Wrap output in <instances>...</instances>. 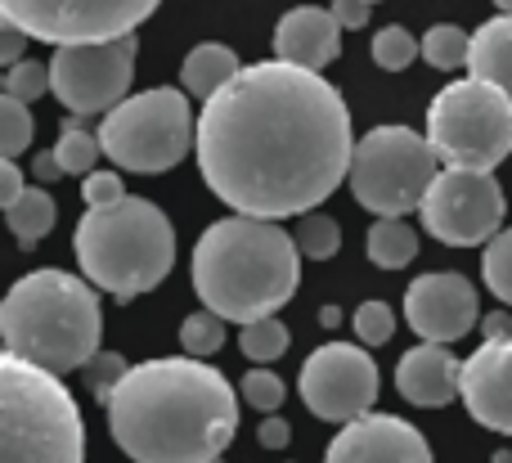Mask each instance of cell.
<instances>
[{
	"label": "cell",
	"mask_w": 512,
	"mask_h": 463,
	"mask_svg": "<svg viewBox=\"0 0 512 463\" xmlns=\"http://www.w3.org/2000/svg\"><path fill=\"white\" fill-rule=\"evenodd\" d=\"M198 171L234 216H306L351 176L346 99L283 59L243 68L198 113Z\"/></svg>",
	"instance_id": "6da1fadb"
},
{
	"label": "cell",
	"mask_w": 512,
	"mask_h": 463,
	"mask_svg": "<svg viewBox=\"0 0 512 463\" xmlns=\"http://www.w3.org/2000/svg\"><path fill=\"white\" fill-rule=\"evenodd\" d=\"M108 428L135 463H221L239 432V392L194 356H158L113 392Z\"/></svg>",
	"instance_id": "7a4b0ae2"
},
{
	"label": "cell",
	"mask_w": 512,
	"mask_h": 463,
	"mask_svg": "<svg viewBox=\"0 0 512 463\" xmlns=\"http://www.w3.org/2000/svg\"><path fill=\"white\" fill-rule=\"evenodd\" d=\"M301 284V248L283 225L225 216L194 243V293L225 324L270 320Z\"/></svg>",
	"instance_id": "3957f363"
},
{
	"label": "cell",
	"mask_w": 512,
	"mask_h": 463,
	"mask_svg": "<svg viewBox=\"0 0 512 463\" xmlns=\"http://www.w3.org/2000/svg\"><path fill=\"white\" fill-rule=\"evenodd\" d=\"M99 329H104V315H99L95 288L68 270H32L9 288L0 306L5 351L50 374L86 369L99 351Z\"/></svg>",
	"instance_id": "277c9868"
},
{
	"label": "cell",
	"mask_w": 512,
	"mask_h": 463,
	"mask_svg": "<svg viewBox=\"0 0 512 463\" xmlns=\"http://www.w3.org/2000/svg\"><path fill=\"white\" fill-rule=\"evenodd\" d=\"M77 261L95 288L113 302L153 293L176 266V230L149 198L126 194L113 207H90L77 225Z\"/></svg>",
	"instance_id": "5b68a950"
},
{
	"label": "cell",
	"mask_w": 512,
	"mask_h": 463,
	"mask_svg": "<svg viewBox=\"0 0 512 463\" xmlns=\"http://www.w3.org/2000/svg\"><path fill=\"white\" fill-rule=\"evenodd\" d=\"M0 463H86V423L59 374L0 356Z\"/></svg>",
	"instance_id": "8992f818"
},
{
	"label": "cell",
	"mask_w": 512,
	"mask_h": 463,
	"mask_svg": "<svg viewBox=\"0 0 512 463\" xmlns=\"http://www.w3.org/2000/svg\"><path fill=\"white\" fill-rule=\"evenodd\" d=\"M99 144H104L108 162H117L122 171L158 176V171H171L198 144V117L189 108L185 90H140L99 122Z\"/></svg>",
	"instance_id": "52a82bcc"
},
{
	"label": "cell",
	"mask_w": 512,
	"mask_h": 463,
	"mask_svg": "<svg viewBox=\"0 0 512 463\" xmlns=\"http://www.w3.org/2000/svg\"><path fill=\"white\" fill-rule=\"evenodd\" d=\"M427 140L445 167L495 171L512 153V99L481 77L450 81L427 108Z\"/></svg>",
	"instance_id": "ba28073f"
},
{
	"label": "cell",
	"mask_w": 512,
	"mask_h": 463,
	"mask_svg": "<svg viewBox=\"0 0 512 463\" xmlns=\"http://www.w3.org/2000/svg\"><path fill=\"white\" fill-rule=\"evenodd\" d=\"M436 149L427 135L409 131V126H373L360 144H355L351 158V194L364 212L396 216L405 221L409 212H418L432 189V180L441 176L436 171Z\"/></svg>",
	"instance_id": "9c48e42d"
},
{
	"label": "cell",
	"mask_w": 512,
	"mask_h": 463,
	"mask_svg": "<svg viewBox=\"0 0 512 463\" xmlns=\"http://www.w3.org/2000/svg\"><path fill=\"white\" fill-rule=\"evenodd\" d=\"M162 0H0V18L45 45H99L135 36Z\"/></svg>",
	"instance_id": "30bf717a"
},
{
	"label": "cell",
	"mask_w": 512,
	"mask_h": 463,
	"mask_svg": "<svg viewBox=\"0 0 512 463\" xmlns=\"http://www.w3.org/2000/svg\"><path fill=\"white\" fill-rule=\"evenodd\" d=\"M135 36L99 45H59L50 59V95L68 108L72 117L113 113L126 104V90L135 77Z\"/></svg>",
	"instance_id": "8fae6325"
},
{
	"label": "cell",
	"mask_w": 512,
	"mask_h": 463,
	"mask_svg": "<svg viewBox=\"0 0 512 463\" xmlns=\"http://www.w3.org/2000/svg\"><path fill=\"white\" fill-rule=\"evenodd\" d=\"M504 212L508 203L499 180L490 171H459V167H445L427 189L423 207H418L427 234L450 243V248L490 243L504 230Z\"/></svg>",
	"instance_id": "7c38bea8"
},
{
	"label": "cell",
	"mask_w": 512,
	"mask_h": 463,
	"mask_svg": "<svg viewBox=\"0 0 512 463\" xmlns=\"http://www.w3.org/2000/svg\"><path fill=\"white\" fill-rule=\"evenodd\" d=\"M301 401L324 423H360L378 405V365L360 342H324L301 365Z\"/></svg>",
	"instance_id": "4fadbf2b"
},
{
	"label": "cell",
	"mask_w": 512,
	"mask_h": 463,
	"mask_svg": "<svg viewBox=\"0 0 512 463\" xmlns=\"http://www.w3.org/2000/svg\"><path fill=\"white\" fill-rule=\"evenodd\" d=\"M405 320L423 342H450L468 338L472 324L481 320L477 288L454 270H436V275H418L405 288Z\"/></svg>",
	"instance_id": "5bb4252c"
},
{
	"label": "cell",
	"mask_w": 512,
	"mask_h": 463,
	"mask_svg": "<svg viewBox=\"0 0 512 463\" xmlns=\"http://www.w3.org/2000/svg\"><path fill=\"white\" fill-rule=\"evenodd\" d=\"M324 463H436V459L414 423L396 419V414H369L360 423H346L328 441Z\"/></svg>",
	"instance_id": "9a60e30c"
},
{
	"label": "cell",
	"mask_w": 512,
	"mask_h": 463,
	"mask_svg": "<svg viewBox=\"0 0 512 463\" xmlns=\"http://www.w3.org/2000/svg\"><path fill=\"white\" fill-rule=\"evenodd\" d=\"M463 405L481 428L512 437V338L486 342L463 360Z\"/></svg>",
	"instance_id": "2e32d148"
},
{
	"label": "cell",
	"mask_w": 512,
	"mask_h": 463,
	"mask_svg": "<svg viewBox=\"0 0 512 463\" xmlns=\"http://www.w3.org/2000/svg\"><path fill=\"white\" fill-rule=\"evenodd\" d=\"M274 54L292 68L324 72L328 63L342 54V23L333 18V9L319 5H297L274 23Z\"/></svg>",
	"instance_id": "e0dca14e"
},
{
	"label": "cell",
	"mask_w": 512,
	"mask_h": 463,
	"mask_svg": "<svg viewBox=\"0 0 512 463\" xmlns=\"http://www.w3.org/2000/svg\"><path fill=\"white\" fill-rule=\"evenodd\" d=\"M396 392L409 405H423V410H441L454 396H463V360L454 356L441 342H418L400 356L396 369Z\"/></svg>",
	"instance_id": "ac0fdd59"
},
{
	"label": "cell",
	"mask_w": 512,
	"mask_h": 463,
	"mask_svg": "<svg viewBox=\"0 0 512 463\" xmlns=\"http://www.w3.org/2000/svg\"><path fill=\"white\" fill-rule=\"evenodd\" d=\"M239 72H243L239 54H234L230 45H221V41L194 45V50L185 54V63H180V81H185V95L203 99V104H207L212 95H221V90L230 86Z\"/></svg>",
	"instance_id": "d6986e66"
},
{
	"label": "cell",
	"mask_w": 512,
	"mask_h": 463,
	"mask_svg": "<svg viewBox=\"0 0 512 463\" xmlns=\"http://www.w3.org/2000/svg\"><path fill=\"white\" fill-rule=\"evenodd\" d=\"M472 77L490 81L512 99V14H499L472 32Z\"/></svg>",
	"instance_id": "ffe728a7"
},
{
	"label": "cell",
	"mask_w": 512,
	"mask_h": 463,
	"mask_svg": "<svg viewBox=\"0 0 512 463\" xmlns=\"http://www.w3.org/2000/svg\"><path fill=\"white\" fill-rule=\"evenodd\" d=\"M369 261L378 270H405L409 261L418 257V230L405 221H396V216H382L378 225L369 230Z\"/></svg>",
	"instance_id": "44dd1931"
},
{
	"label": "cell",
	"mask_w": 512,
	"mask_h": 463,
	"mask_svg": "<svg viewBox=\"0 0 512 463\" xmlns=\"http://www.w3.org/2000/svg\"><path fill=\"white\" fill-rule=\"evenodd\" d=\"M54 216H59L54 198L45 194L41 185H27V194L18 198L14 207H9L5 221H9V230H14V239L23 243V248H36V243H41L45 234L54 230Z\"/></svg>",
	"instance_id": "7402d4cb"
},
{
	"label": "cell",
	"mask_w": 512,
	"mask_h": 463,
	"mask_svg": "<svg viewBox=\"0 0 512 463\" xmlns=\"http://www.w3.org/2000/svg\"><path fill=\"white\" fill-rule=\"evenodd\" d=\"M99 153H104L99 131H86V126H81V117H72V113L63 117L59 140H54V158H59L63 176H95Z\"/></svg>",
	"instance_id": "603a6c76"
},
{
	"label": "cell",
	"mask_w": 512,
	"mask_h": 463,
	"mask_svg": "<svg viewBox=\"0 0 512 463\" xmlns=\"http://www.w3.org/2000/svg\"><path fill=\"white\" fill-rule=\"evenodd\" d=\"M292 239H297L301 257L328 261V257H337V248H342V225H337L328 212H306V216H297V225H292Z\"/></svg>",
	"instance_id": "cb8c5ba5"
},
{
	"label": "cell",
	"mask_w": 512,
	"mask_h": 463,
	"mask_svg": "<svg viewBox=\"0 0 512 463\" xmlns=\"http://www.w3.org/2000/svg\"><path fill=\"white\" fill-rule=\"evenodd\" d=\"M288 347H292V333H288V324H283L279 315L256 320V324H243L239 329V351L252 360V365H270V360H279Z\"/></svg>",
	"instance_id": "d4e9b609"
},
{
	"label": "cell",
	"mask_w": 512,
	"mask_h": 463,
	"mask_svg": "<svg viewBox=\"0 0 512 463\" xmlns=\"http://www.w3.org/2000/svg\"><path fill=\"white\" fill-rule=\"evenodd\" d=\"M423 59L432 63V68H441V72L463 68V63L472 59V36L463 32V27H454V23L427 27V36H423Z\"/></svg>",
	"instance_id": "484cf974"
},
{
	"label": "cell",
	"mask_w": 512,
	"mask_h": 463,
	"mask_svg": "<svg viewBox=\"0 0 512 463\" xmlns=\"http://www.w3.org/2000/svg\"><path fill=\"white\" fill-rule=\"evenodd\" d=\"M221 342H225V320L216 311H207V306L180 320V347H185V356L207 360L221 351Z\"/></svg>",
	"instance_id": "4316f807"
},
{
	"label": "cell",
	"mask_w": 512,
	"mask_h": 463,
	"mask_svg": "<svg viewBox=\"0 0 512 463\" xmlns=\"http://www.w3.org/2000/svg\"><path fill=\"white\" fill-rule=\"evenodd\" d=\"M36 140V122L32 113H27V104H18V99H0V158H14L18 153H27Z\"/></svg>",
	"instance_id": "83f0119b"
},
{
	"label": "cell",
	"mask_w": 512,
	"mask_h": 463,
	"mask_svg": "<svg viewBox=\"0 0 512 463\" xmlns=\"http://www.w3.org/2000/svg\"><path fill=\"white\" fill-rule=\"evenodd\" d=\"M481 275H486V288L499 297L504 306H512V230H499L495 239L481 252Z\"/></svg>",
	"instance_id": "f1b7e54d"
},
{
	"label": "cell",
	"mask_w": 512,
	"mask_h": 463,
	"mask_svg": "<svg viewBox=\"0 0 512 463\" xmlns=\"http://www.w3.org/2000/svg\"><path fill=\"white\" fill-rule=\"evenodd\" d=\"M418 54H423V41H414L405 27H382V32L373 36V63H378L382 72H405Z\"/></svg>",
	"instance_id": "f546056e"
},
{
	"label": "cell",
	"mask_w": 512,
	"mask_h": 463,
	"mask_svg": "<svg viewBox=\"0 0 512 463\" xmlns=\"http://www.w3.org/2000/svg\"><path fill=\"white\" fill-rule=\"evenodd\" d=\"M131 369H135V365H126L117 351H95V356H90V365L81 369V378H86V387L95 392V401L108 405L117 387L126 383V374H131Z\"/></svg>",
	"instance_id": "4dcf8cb0"
},
{
	"label": "cell",
	"mask_w": 512,
	"mask_h": 463,
	"mask_svg": "<svg viewBox=\"0 0 512 463\" xmlns=\"http://www.w3.org/2000/svg\"><path fill=\"white\" fill-rule=\"evenodd\" d=\"M351 329L360 338V347H382L396 333V311L387 302H360L351 315Z\"/></svg>",
	"instance_id": "1f68e13d"
},
{
	"label": "cell",
	"mask_w": 512,
	"mask_h": 463,
	"mask_svg": "<svg viewBox=\"0 0 512 463\" xmlns=\"http://www.w3.org/2000/svg\"><path fill=\"white\" fill-rule=\"evenodd\" d=\"M50 90V63H36V59H23L5 72V95L18 99V104H36V99Z\"/></svg>",
	"instance_id": "d6a6232c"
},
{
	"label": "cell",
	"mask_w": 512,
	"mask_h": 463,
	"mask_svg": "<svg viewBox=\"0 0 512 463\" xmlns=\"http://www.w3.org/2000/svg\"><path fill=\"white\" fill-rule=\"evenodd\" d=\"M283 378L274 374V369H248L243 374V383H239V396L252 405V410H261V414H274L283 405Z\"/></svg>",
	"instance_id": "836d02e7"
},
{
	"label": "cell",
	"mask_w": 512,
	"mask_h": 463,
	"mask_svg": "<svg viewBox=\"0 0 512 463\" xmlns=\"http://www.w3.org/2000/svg\"><path fill=\"white\" fill-rule=\"evenodd\" d=\"M81 198H86V207H113L126 198V185H122V176H113V171H95V176H86Z\"/></svg>",
	"instance_id": "e575fe53"
},
{
	"label": "cell",
	"mask_w": 512,
	"mask_h": 463,
	"mask_svg": "<svg viewBox=\"0 0 512 463\" xmlns=\"http://www.w3.org/2000/svg\"><path fill=\"white\" fill-rule=\"evenodd\" d=\"M27 194V180H23V167H18L14 158H0V207H14L18 198Z\"/></svg>",
	"instance_id": "d590c367"
},
{
	"label": "cell",
	"mask_w": 512,
	"mask_h": 463,
	"mask_svg": "<svg viewBox=\"0 0 512 463\" xmlns=\"http://www.w3.org/2000/svg\"><path fill=\"white\" fill-rule=\"evenodd\" d=\"M23 41H27L23 27H14V23H5V18H0V63H5V68L23 63Z\"/></svg>",
	"instance_id": "8d00e7d4"
},
{
	"label": "cell",
	"mask_w": 512,
	"mask_h": 463,
	"mask_svg": "<svg viewBox=\"0 0 512 463\" xmlns=\"http://www.w3.org/2000/svg\"><path fill=\"white\" fill-rule=\"evenodd\" d=\"M256 441H261L265 450H283V446H288V441H292V428L279 419V414H265V419H261V428H256Z\"/></svg>",
	"instance_id": "74e56055"
},
{
	"label": "cell",
	"mask_w": 512,
	"mask_h": 463,
	"mask_svg": "<svg viewBox=\"0 0 512 463\" xmlns=\"http://www.w3.org/2000/svg\"><path fill=\"white\" fill-rule=\"evenodd\" d=\"M369 14H373L369 0H333V18L342 23V32L346 27H364L369 23Z\"/></svg>",
	"instance_id": "f35d334b"
},
{
	"label": "cell",
	"mask_w": 512,
	"mask_h": 463,
	"mask_svg": "<svg viewBox=\"0 0 512 463\" xmlns=\"http://www.w3.org/2000/svg\"><path fill=\"white\" fill-rule=\"evenodd\" d=\"M32 176H36V185H50V180L63 176V167H59V158H54V149H50V153H36V158H32Z\"/></svg>",
	"instance_id": "ab89813d"
},
{
	"label": "cell",
	"mask_w": 512,
	"mask_h": 463,
	"mask_svg": "<svg viewBox=\"0 0 512 463\" xmlns=\"http://www.w3.org/2000/svg\"><path fill=\"white\" fill-rule=\"evenodd\" d=\"M481 329H486V342H504V338H512V324H508V315H504V311L486 315V320H481Z\"/></svg>",
	"instance_id": "60d3db41"
},
{
	"label": "cell",
	"mask_w": 512,
	"mask_h": 463,
	"mask_svg": "<svg viewBox=\"0 0 512 463\" xmlns=\"http://www.w3.org/2000/svg\"><path fill=\"white\" fill-rule=\"evenodd\" d=\"M319 324H324V329H337V324H342V311H337V306H324V311H319Z\"/></svg>",
	"instance_id": "b9f144b4"
},
{
	"label": "cell",
	"mask_w": 512,
	"mask_h": 463,
	"mask_svg": "<svg viewBox=\"0 0 512 463\" xmlns=\"http://www.w3.org/2000/svg\"><path fill=\"white\" fill-rule=\"evenodd\" d=\"M490 463H512V455H508V450H499V455L490 459Z\"/></svg>",
	"instance_id": "7bdbcfd3"
},
{
	"label": "cell",
	"mask_w": 512,
	"mask_h": 463,
	"mask_svg": "<svg viewBox=\"0 0 512 463\" xmlns=\"http://www.w3.org/2000/svg\"><path fill=\"white\" fill-rule=\"evenodd\" d=\"M495 9H504V14H512V0H495Z\"/></svg>",
	"instance_id": "ee69618b"
},
{
	"label": "cell",
	"mask_w": 512,
	"mask_h": 463,
	"mask_svg": "<svg viewBox=\"0 0 512 463\" xmlns=\"http://www.w3.org/2000/svg\"><path fill=\"white\" fill-rule=\"evenodd\" d=\"M369 5H373V0H369Z\"/></svg>",
	"instance_id": "f6af8a7d"
}]
</instances>
